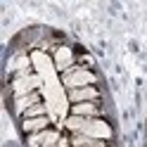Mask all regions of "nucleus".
I'll use <instances>...</instances> for the list:
<instances>
[{
  "instance_id": "nucleus-1",
  "label": "nucleus",
  "mask_w": 147,
  "mask_h": 147,
  "mask_svg": "<svg viewBox=\"0 0 147 147\" xmlns=\"http://www.w3.org/2000/svg\"><path fill=\"white\" fill-rule=\"evenodd\" d=\"M33 64L38 69V76L43 78L45 95H48V109L52 116H64L67 114V100L59 83L55 81V62H50L43 52H33Z\"/></svg>"
},
{
  "instance_id": "nucleus-2",
  "label": "nucleus",
  "mask_w": 147,
  "mask_h": 147,
  "mask_svg": "<svg viewBox=\"0 0 147 147\" xmlns=\"http://www.w3.org/2000/svg\"><path fill=\"white\" fill-rule=\"evenodd\" d=\"M95 76L90 71L86 69H76V71H69L67 76H64V83H67L71 90H76V88H88V83H93Z\"/></svg>"
},
{
  "instance_id": "nucleus-3",
  "label": "nucleus",
  "mask_w": 147,
  "mask_h": 147,
  "mask_svg": "<svg viewBox=\"0 0 147 147\" xmlns=\"http://www.w3.org/2000/svg\"><path fill=\"white\" fill-rule=\"evenodd\" d=\"M36 86H43V78L40 76H26V74H22V76L14 81V93H17V97L31 95V90Z\"/></svg>"
},
{
  "instance_id": "nucleus-4",
  "label": "nucleus",
  "mask_w": 147,
  "mask_h": 147,
  "mask_svg": "<svg viewBox=\"0 0 147 147\" xmlns=\"http://www.w3.org/2000/svg\"><path fill=\"white\" fill-rule=\"evenodd\" d=\"M81 135H88V138H100V140H105V138L112 135V128H109L105 121H86L83 131H81Z\"/></svg>"
},
{
  "instance_id": "nucleus-5",
  "label": "nucleus",
  "mask_w": 147,
  "mask_h": 147,
  "mask_svg": "<svg viewBox=\"0 0 147 147\" xmlns=\"http://www.w3.org/2000/svg\"><path fill=\"white\" fill-rule=\"evenodd\" d=\"M71 50L69 48H59L57 55H55V69H69V64H71Z\"/></svg>"
},
{
  "instance_id": "nucleus-6",
  "label": "nucleus",
  "mask_w": 147,
  "mask_h": 147,
  "mask_svg": "<svg viewBox=\"0 0 147 147\" xmlns=\"http://www.w3.org/2000/svg\"><path fill=\"white\" fill-rule=\"evenodd\" d=\"M97 93L93 88H76V90H71V95H69V100H74L76 105H81V102H86V100H93Z\"/></svg>"
},
{
  "instance_id": "nucleus-7",
  "label": "nucleus",
  "mask_w": 147,
  "mask_h": 147,
  "mask_svg": "<svg viewBox=\"0 0 147 147\" xmlns=\"http://www.w3.org/2000/svg\"><path fill=\"white\" fill-rule=\"evenodd\" d=\"M33 105H38V95H24V97H17V109L19 112H26V109H31Z\"/></svg>"
},
{
  "instance_id": "nucleus-8",
  "label": "nucleus",
  "mask_w": 147,
  "mask_h": 147,
  "mask_svg": "<svg viewBox=\"0 0 147 147\" xmlns=\"http://www.w3.org/2000/svg\"><path fill=\"white\" fill-rule=\"evenodd\" d=\"M74 147H102V142H97L88 135H76L74 138Z\"/></svg>"
},
{
  "instance_id": "nucleus-9",
  "label": "nucleus",
  "mask_w": 147,
  "mask_h": 147,
  "mask_svg": "<svg viewBox=\"0 0 147 147\" xmlns=\"http://www.w3.org/2000/svg\"><path fill=\"white\" fill-rule=\"evenodd\" d=\"M45 126H48V119H45V116L29 119V121L24 123V128H26V131H40V128H45Z\"/></svg>"
},
{
  "instance_id": "nucleus-10",
  "label": "nucleus",
  "mask_w": 147,
  "mask_h": 147,
  "mask_svg": "<svg viewBox=\"0 0 147 147\" xmlns=\"http://www.w3.org/2000/svg\"><path fill=\"white\" fill-rule=\"evenodd\" d=\"M74 114H76V116H93L95 114V107L90 102H81V105L74 107Z\"/></svg>"
},
{
  "instance_id": "nucleus-11",
  "label": "nucleus",
  "mask_w": 147,
  "mask_h": 147,
  "mask_svg": "<svg viewBox=\"0 0 147 147\" xmlns=\"http://www.w3.org/2000/svg\"><path fill=\"white\" fill-rule=\"evenodd\" d=\"M86 121L88 119H83V116H71V119H67V126L71 128V131H83Z\"/></svg>"
},
{
  "instance_id": "nucleus-12",
  "label": "nucleus",
  "mask_w": 147,
  "mask_h": 147,
  "mask_svg": "<svg viewBox=\"0 0 147 147\" xmlns=\"http://www.w3.org/2000/svg\"><path fill=\"white\" fill-rule=\"evenodd\" d=\"M43 112H45V107H43V105H33L31 109H26V116L38 119V116H43Z\"/></svg>"
},
{
  "instance_id": "nucleus-13",
  "label": "nucleus",
  "mask_w": 147,
  "mask_h": 147,
  "mask_svg": "<svg viewBox=\"0 0 147 147\" xmlns=\"http://www.w3.org/2000/svg\"><path fill=\"white\" fill-rule=\"evenodd\" d=\"M45 138H48V133H38V135H33L29 140V145L31 147H40V145H45Z\"/></svg>"
},
{
  "instance_id": "nucleus-14",
  "label": "nucleus",
  "mask_w": 147,
  "mask_h": 147,
  "mask_svg": "<svg viewBox=\"0 0 147 147\" xmlns=\"http://www.w3.org/2000/svg\"><path fill=\"white\" fill-rule=\"evenodd\" d=\"M57 140H59V135H57V133H48V138H45V145H43V147H55V145H57Z\"/></svg>"
},
{
  "instance_id": "nucleus-15",
  "label": "nucleus",
  "mask_w": 147,
  "mask_h": 147,
  "mask_svg": "<svg viewBox=\"0 0 147 147\" xmlns=\"http://www.w3.org/2000/svg\"><path fill=\"white\" fill-rule=\"evenodd\" d=\"M26 64H29V59H26L24 55H19V57L14 59V69H26Z\"/></svg>"
}]
</instances>
